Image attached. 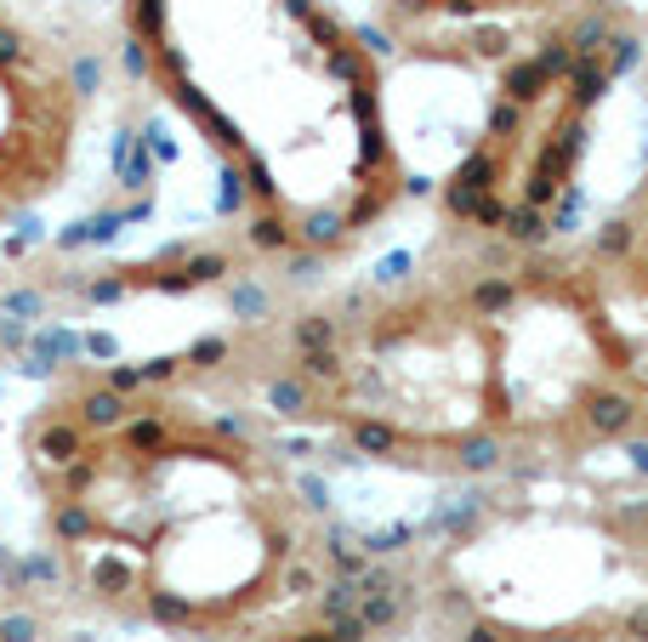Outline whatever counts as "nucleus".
Instances as JSON below:
<instances>
[{
    "mask_svg": "<svg viewBox=\"0 0 648 642\" xmlns=\"http://www.w3.org/2000/svg\"><path fill=\"white\" fill-rule=\"evenodd\" d=\"M171 103L234 160L267 244H336L387 205L382 52L347 0H126Z\"/></svg>",
    "mask_w": 648,
    "mask_h": 642,
    "instance_id": "nucleus-1",
    "label": "nucleus"
},
{
    "mask_svg": "<svg viewBox=\"0 0 648 642\" xmlns=\"http://www.w3.org/2000/svg\"><path fill=\"white\" fill-rule=\"evenodd\" d=\"M91 68L0 7V216L23 211L63 177Z\"/></svg>",
    "mask_w": 648,
    "mask_h": 642,
    "instance_id": "nucleus-2",
    "label": "nucleus"
}]
</instances>
